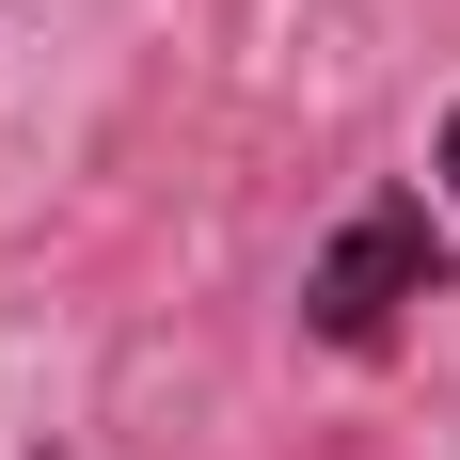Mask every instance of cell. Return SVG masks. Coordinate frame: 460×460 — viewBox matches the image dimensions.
Wrapping results in <instances>:
<instances>
[{
  "label": "cell",
  "instance_id": "cell-1",
  "mask_svg": "<svg viewBox=\"0 0 460 460\" xmlns=\"http://www.w3.org/2000/svg\"><path fill=\"white\" fill-rule=\"evenodd\" d=\"M413 302H445V223H429V190H366L318 238V270H302V333L366 366V349L413 333Z\"/></svg>",
  "mask_w": 460,
  "mask_h": 460
},
{
  "label": "cell",
  "instance_id": "cell-2",
  "mask_svg": "<svg viewBox=\"0 0 460 460\" xmlns=\"http://www.w3.org/2000/svg\"><path fill=\"white\" fill-rule=\"evenodd\" d=\"M445 190H460V111H445Z\"/></svg>",
  "mask_w": 460,
  "mask_h": 460
}]
</instances>
